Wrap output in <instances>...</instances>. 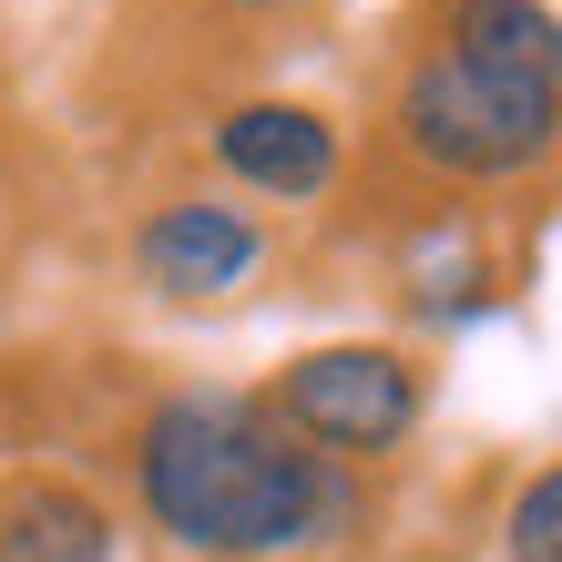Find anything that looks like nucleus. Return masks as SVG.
Returning a JSON list of instances; mask_svg holds the SVG:
<instances>
[{
	"label": "nucleus",
	"mask_w": 562,
	"mask_h": 562,
	"mask_svg": "<svg viewBox=\"0 0 562 562\" xmlns=\"http://www.w3.org/2000/svg\"><path fill=\"white\" fill-rule=\"evenodd\" d=\"M134 512L184 562H307L369 521V491L286 440L267 389H164L134 429Z\"/></svg>",
	"instance_id": "f257e3e1"
},
{
	"label": "nucleus",
	"mask_w": 562,
	"mask_h": 562,
	"mask_svg": "<svg viewBox=\"0 0 562 562\" xmlns=\"http://www.w3.org/2000/svg\"><path fill=\"white\" fill-rule=\"evenodd\" d=\"M389 134L440 184H532L562 154V11L440 0L429 52L389 92Z\"/></svg>",
	"instance_id": "f03ea898"
},
{
	"label": "nucleus",
	"mask_w": 562,
	"mask_h": 562,
	"mask_svg": "<svg viewBox=\"0 0 562 562\" xmlns=\"http://www.w3.org/2000/svg\"><path fill=\"white\" fill-rule=\"evenodd\" d=\"M267 409L286 419V440H307L317 460L338 471H369L419 429L429 409V369L409 348H379V338H338V348H296L286 369L267 379Z\"/></svg>",
	"instance_id": "7ed1b4c3"
},
{
	"label": "nucleus",
	"mask_w": 562,
	"mask_h": 562,
	"mask_svg": "<svg viewBox=\"0 0 562 562\" xmlns=\"http://www.w3.org/2000/svg\"><path fill=\"white\" fill-rule=\"evenodd\" d=\"M267 256H277V236L225 194H164L134 225V277L164 307H225L236 286L267 277Z\"/></svg>",
	"instance_id": "20e7f679"
},
{
	"label": "nucleus",
	"mask_w": 562,
	"mask_h": 562,
	"mask_svg": "<svg viewBox=\"0 0 562 562\" xmlns=\"http://www.w3.org/2000/svg\"><path fill=\"white\" fill-rule=\"evenodd\" d=\"M205 144L225 164V184L267 194V205H317L348 175V144H338V123L317 103H225Z\"/></svg>",
	"instance_id": "39448f33"
},
{
	"label": "nucleus",
	"mask_w": 562,
	"mask_h": 562,
	"mask_svg": "<svg viewBox=\"0 0 562 562\" xmlns=\"http://www.w3.org/2000/svg\"><path fill=\"white\" fill-rule=\"evenodd\" d=\"M0 562H123V521L103 491L61 471H21L0 481Z\"/></svg>",
	"instance_id": "423d86ee"
},
{
	"label": "nucleus",
	"mask_w": 562,
	"mask_h": 562,
	"mask_svg": "<svg viewBox=\"0 0 562 562\" xmlns=\"http://www.w3.org/2000/svg\"><path fill=\"white\" fill-rule=\"evenodd\" d=\"M409 307H419L429 327H471V317L502 307V277L481 267L471 236H429V246L409 256Z\"/></svg>",
	"instance_id": "0eeeda50"
},
{
	"label": "nucleus",
	"mask_w": 562,
	"mask_h": 562,
	"mask_svg": "<svg viewBox=\"0 0 562 562\" xmlns=\"http://www.w3.org/2000/svg\"><path fill=\"white\" fill-rule=\"evenodd\" d=\"M502 562H562V460L512 491V512H502Z\"/></svg>",
	"instance_id": "6e6552de"
},
{
	"label": "nucleus",
	"mask_w": 562,
	"mask_h": 562,
	"mask_svg": "<svg viewBox=\"0 0 562 562\" xmlns=\"http://www.w3.org/2000/svg\"><path fill=\"white\" fill-rule=\"evenodd\" d=\"M236 11H307V0H236Z\"/></svg>",
	"instance_id": "1a4fd4ad"
}]
</instances>
